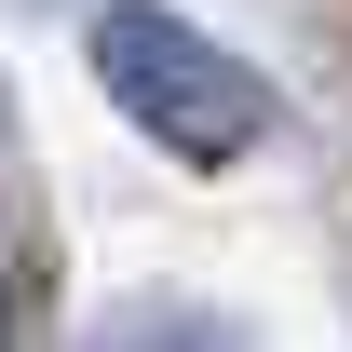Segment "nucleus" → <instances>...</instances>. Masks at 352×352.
<instances>
[{
  "label": "nucleus",
  "mask_w": 352,
  "mask_h": 352,
  "mask_svg": "<svg viewBox=\"0 0 352 352\" xmlns=\"http://www.w3.org/2000/svg\"><path fill=\"white\" fill-rule=\"evenodd\" d=\"M82 54H95V82H109V109H122L149 149H176V163H244L271 135V82L217 28H190L176 0H109Z\"/></svg>",
  "instance_id": "f257e3e1"
},
{
  "label": "nucleus",
  "mask_w": 352,
  "mask_h": 352,
  "mask_svg": "<svg viewBox=\"0 0 352 352\" xmlns=\"http://www.w3.org/2000/svg\"><path fill=\"white\" fill-rule=\"evenodd\" d=\"M109 352H244L230 325H204V311H122V339Z\"/></svg>",
  "instance_id": "f03ea898"
},
{
  "label": "nucleus",
  "mask_w": 352,
  "mask_h": 352,
  "mask_svg": "<svg viewBox=\"0 0 352 352\" xmlns=\"http://www.w3.org/2000/svg\"><path fill=\"white\" fill-rule=\"evenodd\" d=\"M0 352H14V271H0Z\"/></svg>",
  "instance_id": "7ed1b4c3"
},
{
  "label": "nucleus",
  "mask_w": 352,
  "mask_h": 352,
  "mask_svg": "<svg viewBox=\"0 0 352 352\" xmlns=\"http://www.w3.org/2000/svg\"><path fill=\"white\" fill-rule=\"evenodd\" d=\"M28 14H68V0H28Z\"/></svg>",
  "instance_id": "20e7f679"
}]
</instances>
